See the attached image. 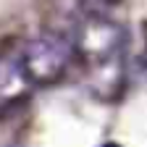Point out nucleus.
Returning <instances> with one entry per match:
<instances>
[{
  "label": "nucleus",
  "mask_w": 147,
  "mask_h": 147,
  "mask_svg": "<svg viewBox=\"0 0 147 147\" xmlns=\"http://www.w3.org/2000/svg\"><path fill=\"white\" fill-rule=\"evenodd\" d=\"M32 79L18 55H0V113L13 110L32 95Z\"/></svg>",
  "instance_id": "3"
},
{
  "label": "nucleus",
  "mask_w": 147,
  "mask_h": 147,
  "mask_svg": "<svg viewBox=\"0 0 147 147\" xmlns=\"http://www.w3.org/2000/svg\"><path fill=\"white\" fill-rule=\"evenodd\" d=\"M87 3V11H97V13H105V11H110L113 5H118L121 0H84Z\"/></svg>",
  "instance_id": "4"
},
{
  "label": "nucleus",
  "mask_w": 147,
  "mask_h": 147,
  "mask_svg": "<svg viewBox=\"0 0 147 147\" xmlns=\"http://www.w3.org/2000/svg\"><path fill=\"white\" fill-rule=\"evenodd\" d=\"M8 147H26V144H21V142H11Z\"/></svg>",
  "instance_id": "5"
},
{
  "label": "nucleus",
  "mask_w": 147,
  "mask_h": 147,
  "mask_svg": "<svg viewBox=\"0 0 147 147\" xmlns=\"http://www.w3.org/2000/svg\"><path fill=\"white\" fill-rule=\"evenodd\" d=\"M105 147H118V144H116V142H108V144H105Z\"/></svg>",
  "instance_id": "6"
},
{
  "label": "nucleus",
  "mask_w": 147,
  "mask_h": 147,
  "mask_svg": "<svg viewBox=\"0 0 147 147\" xmlns=\"http://www.w3.org/2000/svg\"><path fill=\"white\" fill-rule=\"evenodd\" d=\"M74 55L89 66L95 79L102 84H118L123 74L126 32L118 21L108 18V13L87 11L71 37Z\"/></svg>",
  "instance_id": "1"
},
{
  "label": "nucleus",
  "mask_w": 147,
  "mask_h": 147,
  "mask_svg": "<svg viewBox=\"0 0 147 147\" xmlns=\"http://www.w3.org/2000/svg\"><path fill=\"white\" fill-rule=\"evenodd\" d=\"M18 58H21L32 84L37 87L61 82L68 74L71 63L76 61V55H74V45L68 37L58 32H42L21 47Z\"/></svg>",
  "instance_id": "2"
}]
</instances>
